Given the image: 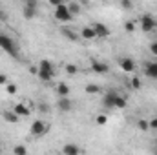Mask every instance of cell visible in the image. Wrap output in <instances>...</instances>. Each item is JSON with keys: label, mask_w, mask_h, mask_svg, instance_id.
Listing matches in <instances>:
<instances>
[{"label": "cell", "mask_w": 157, "mask_h": 155, "mask_svg": "<svg viewBox=\"0 0 157 155\" xmlns=\"http://www.w3.org/2000/svg\"><path fill=\"white\" fill-rule=\"evenodd\" d=\"M0 153H2V146H0Z\"/></svg>", "instance_id": "cell-37"}, {"label": "cell", "mask_w": 157, "mask_h": 155, "mask_svg": "<svg viewBox=\"0 0 157 155\" xmlns=\"http://www.w3.org/2000/svg\"><path fill=\"white\" fill-rule=\"evenodd\" d=\"M68 9H70V13L75 17V15H78V13H80V4H77V2H71V4H68Z\"/></svg>", "instance_id": "cell-21"}, {"label": "cell", "mask_w": 157, "mask_h": 155, "mask_svg": "<svg viewBox=\"0 0 157 155\" xmlns=\"http://www.w3.org/2000/svg\"><path fill=\"white\" fill-rule=\"evenodd\" d=\"M137 128H139L141 131H148V130H150L148 120H146V119H139V120H137Z\"/></svg>", "instance_id": "cell-22"}, {"label": "cell", "mask_w": 157, "mask_h": 155, "mask_svg": "<svg viewBox=\"0 0 157 155\" xmlns=\"http://www.w3.org/2000/svg\"><path fill=\"white\" fill-rule=\"evenodd\" d=\"M155 153H157V142H155Z\"/></svg>", "instance_id": "cell-36"}, {"label": "cell", "mask_w": 157, "mask_h": 155, "mask_svg": "<svg viewBox=\"0 0 157 155\" xmlns=\"http://www.w3.org/2000/svg\"><path fill=\"white\" fill-rule=\"evenodd\" d=\"M130 86H132V89H141L143 88V80L137 77V75H133L132 80H130Z\"/></svg>", "instance_id": "cell-19"}, {"label": "cell", "mask_w": 157, "mask_h": 155, "mask_svg": "<svg viewBox=\"0 0 157 155\" xmlns=\"http://www.w3.org/2000/svg\"><path fill=\"white\" fill-rule=\"evenodd\" d=\"M53 15H55V18H57L59 22H62V24H66V22H70V20L73 18V15H71L70 9H68V4H64V2L55 7V13H53Z\"/></svg>", "instance_id": "cell-2"}, {"label": "cell", "mask_w": 157, "mask_h": 155, "mask_svg": "<svg viewBox=\"0 0 157 155\" xmlns=\"http://www.w3.org/2000/svg\"><path fill=\"white\" fill-rule=\"evenodd\" d=\"M0 47H2V37H0Z\"/></svg>", "instance_id": "cell-35"}, {"label": "cell", "mask_w": 157, "mask_h": 155, "mask_svg": "<svg viewBox=\"0 0 157 155\" xmlns=\"http://www.w3.org/2000/svg\"><path fill=\"white\" fill-rule=\"evenodd\" d=\"M60 33H62L66 39H70V40H78V33H75L71 28H62V29H60Z\"/></svg>", "instance_id": "cell-18"}, {"label": "cell", "mask_w": 157, "mask_h": 155, "mask_svg": "<svg viewBox=\"0 0 157 155\" xmlns=\"http://www.w3.org/2000/svg\"><path fill=\"white\" fill-rule=\"evenodd\" d=\"M7 84H9V78H7V75H6V73H0V86H4V88H6Z\"/></svg>", "instance_id": "cell-30"}, {"label": "cell", "mask_w": 157, "mask_h": 155, "mask_svg": "<svg viewBox=\"0 0 157 155\" xmlns=\"http://www.w3.org/2000/svg\"><path fill=\"white\" fill-rule=\"evenodd\" d=\"M91 28H93V31H95V35H97V37H102V39L110 37V29H108V26H106V24H102V22H93V24H91Z\"/></svg>", "instance_id": "cell-10"}, {"label": "cell", "mask_w": 157, "mask_h": 155, "mask_svg": "<svg viewBox=\"0 0 157 155\" xmlns=\"http://www.w3.org/2000/svg\"><path fill=\"white\" fill-rule=\"evenodd\" d=\"M115 108H126V97L117 95V99H115Z\"/></svg>", "instance_id": "cell-27"}, {"label": "cell", "mask_w": 157, "mask_h": 155, "mask_svg": "<svg viewBox=\"0 0 157 155\" xmlns=\"http://www.w3.org/2000/svg\"><path fill=\"white\" fill-rule=\"evenodd\" d=\"M139 26H141V29H143L144 33H150V31H154V29L157 28V22H155V18H154L152 15L144 13V15L139 18Z\"/></svg>", "instance_id": "cell-5"}, {"label": "cell", "mask_w": 157, "mask_h": 155, "mask_svg": "<svg viewBox=\"0 0 157 155\" xmlns=\"http://www.w3.org/2000/svg\"><path fill=\"white\" fill-rule=\"evenodd\" d=\"M13 155H28L26 146H22V144H17V146L13 148Z\"/></svg>", "instance_id": "cell-23"}, {"label": "cell", "mask_w": 157, "mask_h": 155, "mask_svg": "<svg viewBox=\"0 0 157 155\" xmlns=\"http://www.w3.org/2000/svg\"><path fill=\"white\" fill-rule=\"evenodd\" d=\"M48 130H49V126H48L42 119L33 120V122H31V126H29V133H31L33 137H42V135H46V133H48Z\"/></svg>", "instance_id": "cell-3"}, {"label": "cell", "mask_w": 157, "mask_h": 155, "mask_svg": "<svg viewBox=\"0 0 157 155\" xmlns=\"http://www.w3.org/2000/svg\"><path fill=\"white\" fill-rule=\"evenodd\" d=\"M2 117H4V120H6V122H11V124H17V122L20 120V117L17 115L13 110H6V112L2 113Z\"/></svg>", "instance_id": "cell-15"}, {"label": "cell", "mask_w": 157, "mask_h": 155, "mask_svg": "<svg viewBox=\"0 0 157 155\" xmlns=\"http://www.w3.org/2000/svg\"><path fill=\"white\" fill-rule=\"evenodd\" d=\"M148 126H150V130H157V117H152L148 120Z\"/></svg>", "instance_id": "cell-31"}, {"label": "cell", "mask_w": 157, "mask_h": 155, "mask_svg": "<svg viewBox=\"0 0 157 155\" xmlns=\"http://www.w3.org/2000/svg\"><path fill=\"white\" fill-rule=\"evenodd\" d=\"M2 17H4V13H2V11H0V18H2Z\"/></svg>", "instance_id": "cell-34"}, {"label": "cell", "mask_w": 157, "mask_h": 155, "mask_svg": "<svg viewBox=\"0 0 157 155\" xmlns=\"http://www.w3.org/2000/svg\"><path fill=\"white\" fill-rule=\"evenodd\" d=\"M13 112H15L18 117H29V115H31V110H29V108H28L24 102H18V104H15V106H13Z\"/></svg>", "instance_id": "cell-13"}, {"label": "cell", "mask_w": 157, "mask_h": 155, "mask_svg": "<svg viewBox=\"0 0 157 155\" xmlns=\"http://www.w3.org/2000/svg\"><path fill=\"white\" fill-rule=\"evenodd\" d=\"M144 75L157 80V60H150L144 64Z\"/></svg>", "instance_id": "cell-11"}, {"label": "cell", "mask_w": 157, "mask_h": 155, "mask_svg": "<svg viewBox=\"0 0 157 155\" xmlns=\"http://www.w3.org/2000/svg\"><path fill=\"white\" fill-rule=\"evenodd\" d=\"M95 122H97L99 126H106V124H108V115H104V113L97 115L95 117Z\"/></svg>", "instance_id": "cell-25"}, {"label": "cell", "mask_w": 157, "mask_h": 155, "mask_svg": "<svg viewBox=\"0 0 157 155\" xmlns=\"http://www.w3.org/2000/svg\"><path fill=\"white\" fill-rule=\"evenodd\" d=\"M60 153L62 155H82V150H80V146L75 144V142H68V144L62 146Z\"/></svg>", "instance_id": "cell-9"}, {"label": "cell", "mask_w": 157, "mask_h": 155, "mask_svg": "<svg viewBox=\"0 0 157 155\" xmlns=\"http://www.w3.org/2000/svg\"><path fill=\"white\" fill-rule=\"evenodd\" d=\"M119 68L126 73H132V71H135V62L130 57H121L119 59Z\"/></svg>", "instance_id": "cell-8"}, {"label": "cell", "mask_w": 157, "mask_h": 155, "mask_svg": "<svg viewBox=\"0 0 157 155\" xmlns=\"http://www.w3.org/2000/svg\"><path fill=\"white\" fill-rule=\"evenodd\" d=\"M124 29H126L128 33H133V31L137 29V24H135L133 20H128V22H124Z\"/></svg>", "instance_id": "cell-24"}, {"label": "cell", "mask_w": 157, "mask_h": 155, "mask_svg": "<svg viewBox=\"0 0 157 155\" xmlns=\"http://www.w3.org/2000/svg\"><path fill=\"white\" fill-rule=\"evenodd\" d=\"M90 66H91L93 73H99V75L108 73V64L106 62H101L99 59H90Z\"/></svg>", "instance_id": "cell-7"}, {"label": "cell", "mask_w": 157, "mask_h": 155, "mask_svg": "<svg viewBox=\"0 0 157 155\" xmlns=\"http://www.w3.org/2000/svg\"><path fill=\"white\" fill-rule=\"evenodd\" d=\"M37 77L40 80H44V82H51L53 77H55V68H53V64L48 60V59H42L39 62V66H37Z\"/></svg>", "instance_id": "cell-1"}, {"label": "cell", "mask_w": 157, "mask_h": 155, "mask_svg": "<svg viewBox=\"0 0 157 155\" xmlns=\"http://www.w3.org/2000/svg\"><path fill=\"white\" fill-rule=\"evenodd\" d=\"M57 93H59V99L68 97V95H70V86H68V84H64V82H60V84L57 86Z\"/></svg>", "instance_id": "cell-17"}, {"label": "cell", "mask_w": 157, "mask_h": 155, "mask_svg": "<svg viewBox=\"0 0 157 155\" xmlns=\"http://www.w3.org/2000/svg\"><path fill=\"white\" fill-rule=\"evenodd\" d=\"M39 110H40V112H48V106H46V104H42V102H40V104H39Z\"/></svg>", "instance_id": "cell-33"}, {"label": "cell", "mask_w": 157, "mask_h": 155, "mask_svg": "<svg viewBox=\"0 0 157 155\" xmlns=\"http://www.w3.org/2000/svg\"><path fill=\"white\" fill-rule=\"evenodd\" d=\"M57 108H59L60 112L68 113V112L71 110V100H70L68 97H64V99H59V102H57Z\"/></svg>", "instance_id": "cell-16"}, {"label": "cell", "mask_w": 157, "mask_h": 155, "mask_svg": "<svg viewBox=\"0 0 157 155\" xmlns=\"http://www.w3.org/2000/svg\"><path fill=\"white\" fill-rule=\"evenodd\" d=\"M121 7H122V9H132V7H133V4H132V2H128V0H122V2H121Z\"/></svg>", "instance_id": "cell-32"}, {"label": "cell", "mask_w": 157, "mask_h": 155, "mask_svg": "<svg viewBox=\"0 0 157 155\" xmlns=\"http://www.w3.org/2000/svg\"><path fill=\"white\" fill-rule=\"evenodd\" d=\"M6 91H7L9 95H15V93H17V84H13V82H9V84L6 86Z\"/></svg>", "instance_id": "cell-28"}, {"label": "cell", "mask_w": 157, "mask_h": 155, "mask_svg": "<svg viewBox=\"0 0 157 155\" xmlns=\"http://www.w3.org/2000/svg\"><path fill=\"white\" fill-rule=\"evenodd\" d=\"M49 155H57V153H49Z\"/></svg>", "instance_id": "cell-38"}, {"label": "cell", "mask_w": 157, "mask_h": 155, "mask_svg": "<svg viewBox=\"0 0 157 155\" xmlns=\"http://www.w3.org/2000/svg\"><path fill=\"white\" fill-rule=\"evenodd\" d=\"M37 7H39V4H37L35 0H28V2L24 4V17H26L28 20L35 18V17H37Z\"/></svg>", "instance_id": "cell-6"}, {"label": "cell", "mask_w": 157, "mask_h": 155, "mask_svg": "<svg viewBox=\"0 0 157 155\" xmlns=\"http://www.w3.org/2000/svg\"><path fill=\"white\" fill-rule=\"evenodd\" d=\"M2 37V49L6 51V53H9L11 57H17L18 55V46H17V42L11 39V37H7V35H0Z\"/></svg>", "instance_id": "cell-4"}, {"label": "cell", "mask_w": 157, "mask_h": 155, "mask_svg": "<svg viewBox=\"0 0 157 155\" xmlns=\"http://www.w3.org/2000/svg\"><path fill=\"white\" fill-rule=\"evenodd\" d=\"M78 35H80V39L82 40H95L97 39V35H95V31H93L91 26H82Z\"/></svg>", "instance_id": "cell-12"}, {"label": "cell", "mask_w": 157, "mask_h": 155, "mask_svg": "<svg viewBox=\"0 0 157 155\" xmlns=\"http://www.w3.org/2000/svg\"><path fill=\"white\" fill-rule=\"evenodd\" d=\"M148 49H150V53H152L154 57H157V40H155V42H150Z\"/></svg>", "instance_id": "cell-29"}, {"label": "cell", "mask_w": 157, "mask_h": 155, "mask_svg": "<svg viewBox=\"0 0 157 155\" xmlns=\"http://www.w3.org/2000/svg\"><path fill=\"white\" fill-rule=\"evenodd\" d=\"M115 99H117V93H115L113 89H110V91L104 95V100H102V104H104L106 108H115Z\"/></svg>", "instance_id": "cell-14"}, {"label": "cell", "mask_w": 157, "mask_h": 155, "mask_svg": "<svg viewBox=\"0 0 157 155\" xmlns=\"http://www.w3.org/2000/svg\"><path fill=\"white\" fill-rule=\"evenodd\" d=\"M64 71H66L68 75L73 77V75H77L78 73V66H75V64H66V66H64Z\"/></svg>", "instance_id": "cell-20"}, {"label": "cell", "mask_w": 157, "mask_h": 155, "mask_svg": "<svg viewBox=\"0 0 157 155\" xmlns=\"http://www.w3.org/2000/svg\"><path fill=\"white\" fill-rule=\"evenodd\" d=\"M84 89H86V93H99V91H101V88H99L97 84H86Z\"/></svg>", "instance_id": "cell-26"}]
</instances>
